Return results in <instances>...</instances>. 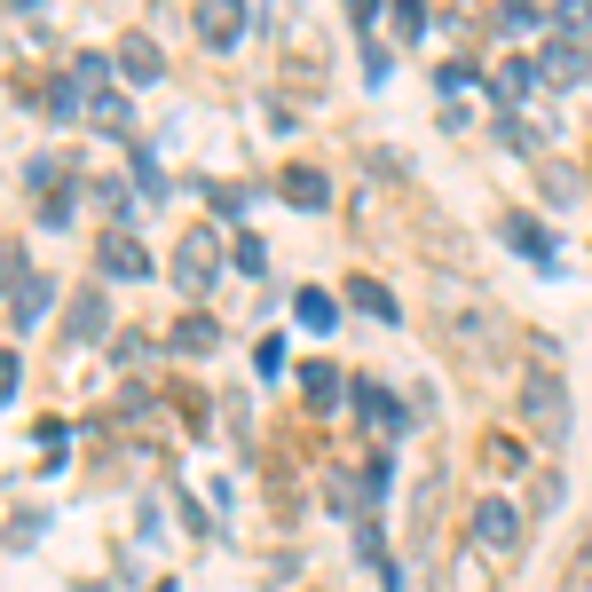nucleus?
I'll list each match as a JSON object with an SVG mask.
<instances>
[{"label": "nucleus", "instance_id": "f8f14e48", "mask_svg": "<svg viewBox=\"0 0 592 592\" xmlns=\"http://www.w3.org/2000/svg\"><path fill=\"white\" fill-rule=\"evenodd\" d=\"M119 71H127V79H135V88H150V79H158V71H166V63H158V48H150V40H142V32H135V40H119Z\"/></svg>", "mask_w": 592, "mask_h": 592}, {"label": "nucleus", "instance_id": "4468645a", "mask_svg": "<svg viewBox=\"0 0 592 592\" xmlns=\"http://www.w3.org/2000/svg\"><path fill=\"white\" fill-rule=\"evenodd\" d=\"M214 348H221V332H214L206 316H182V324H175V356H214Z\"/></svg>", "mask_w": 592, "mask_h": 592}, {"label": "nucleus", "instance_id": "6e6552de", "mask_svg": "<svg viewBox=\"0 0 592 592\" xmlns=\"http://www.w3.org/2000/svg\"><path fill=\"white\" fill-rule=\"evenodd\" d=\"M530 88H537V56H505V63L490 71V96H497L505 111H522V103H530Z\"/></svg>", "mask_w": 592, "mask_h": 592}, {"label": "nucleus", "instance_id": "aec40b11", "mask_svg": "<svg viewBox=\"0 0 592 592\" xmlns=\"http://www.w3.org/2000/svg\"><path fill=\"white\" fill-rule=\"evenodd\" d=\"M96 127H111V135H135V119H127V103H119V96H96Z\"/></svg>", "mask_w": 592, "mask_h": 592}, {"label": "nucleus", "instance_id": "1a4fd4ad", "mask_svg": "<svg viewBox=\"0 0 592 592\" xmlns=\"http://www.w3.org/2000/svg\"><path fill=\"white\" fill-rule=\"evenodd\" d=\"M285 198H293L300 214H324V206H332V182L316 175V166H285Z\"/></svg>", "mask_w": 592, "mask_h": 592}, {"label": "nucleus", "instance_id": "412c9836", "mask_svg": "<svg viewBox=\"0 0 592 592\" xmlns=\"http://www.w3.org/2000/svg\"><path fill=\"white\" fill-rule=\"evenodd\" d=\"M418 24H427V0H395V32L418 40Z\"/></svg>", "mask_w": 592, "mask_h": 592}, {"label": "nucleus", "instance_id": "a878e982", "mask_svg": "<svg viewBox=\"0 0 592 592\" xmlns=\"http://www.w3.org/2000/svg\"><path fill=\"white\" fill-rule=\"evenodd\" d=\"M158 592H175V584H158Z\"/></svg>", "mask_w": 592, "mask_h": 592}, {"label": "nucleus", "instance_id": "39448f33", "mask_svg": "<svg viewBox=\"0 0 592 592\" xmlns=\"http://www.w3.org/2000/svg\"><path fill=\"white\" fill-rule=\"evenodd\" d=\"M214 262H221V237H214V229H190V237L175 245V285L198 300V293L214 285Z\"/></svg>", "mask_w": 592, "mask_h": 592}, {"label": "nucleus", "instance_id": "9d476101", "mask_svg": "<svg viewBox=\"0 0 592 592\" xmlns=\"http://www.w3.org/2000/svg\"><path fill=\"white\" fill-rule=\"evenodd\" d=\"M505 245H514L522 262H553V237H545V221H530V214H505Z\"/></svg>", "mask_w": 592, "mask_h": 592}, {"label": "nucleus", "instance_id": "423d86ee", "mask_svg": "<svg viewBox=\"0 0 592 592\" xmlns=\"http://www.w3.org/2000/svg\"><path fill=\"white\" fill-rule=\"evenodd\" d=\"M474 545L514 553V545H522V514H514L505 497H474Z\"/></svg>", "mask_w": 592, "mask_h": 592}, {"label": "nucleus", "instance_id": "f3484780", "mask_svg": "<svg viewBox=\"0 0 592 592\" xmlns=\"http://www.w3.org/2000/svg\"><path fill=\"white\" fill-rule=\"evenodd\" d=\"M356 403H364V418H372L379 435H395V427H403V411H395V395H387V387H356Z\"/></svg>", "mask_w": 592, "mask_h": 592}, {"label": "nucleus", "instance_id": "4be33fe9", "mask_svg": "<svg viewBox=\"0 0 592 592\" xmlns=\"http://www.w3.org/2000/svg\"><path fill=\"white\" fill-rule=\"evenodd\" d=\"M466 88H482V79H474V71H466V63H443V96H451V103H458V96H466Z\"/></svg>", "mask_w": 592, "mask_h": 592}, {"label": "nucleus", "instance_id": "393cba45", "mask_svg": "<svg viewBox=\"0 0 592 592\" xmlns=\"http://www.w3.org/2000/svg\"><path fill=\"white\" fill-rule=\"evenodd\" d=\"M17 9H32V0H17Z\"/></svg>", "mask_w": 592, "mask_h": 592}, {"label": "nucleus", "instance_id": "2eb2a0df", "mask_svg": "<svg viewBox=\"0 0 592 592\" xmlns=\"http://www.w3.org/2000/svg\"><path fill=\"white\" fill-rule=\"evenodd\" d=\"M300 395L316 411H332V403H341V372H332V364H300Z\"/></svg>", "mask_w": 592, "mask_h": 592}, {"label": "nucleus", "instance_id": "20e7f679", "mask_svg": "<svg viewBox=\"0 0 592 592\" xmlns=\"http://www.w3.org/2000/svg\"><path fill=\"white\" fill-rule=\"evenodd\" d=\"M522 411H530V427L545 435V443H561L569 435V395H561V372H530V387H522Z\"/></svg>", "mask_w": 592, "mask_h": 592}, {"label": "nucleus", "instance_id": "dca6fc26", "mask_svg": "<svg viewBox=\"0 0 592 592\" xmlns=\"http://www.w3.org/2000/svg\"><path fill=\"white\" fill-rule=\"evenodd\" d=\"M293 316H300L308 332H332V316H341V308H332V293H316V285H300V293H293Z\"/></svg>", "mask_w": 592, "mask_h": 592}, {"label": "nucleus", "instance_id": "0eeeda50", "mask_svg": "<svg viewBox=\"0 0 592 592\" xmlns=\"http://www.w3.org/2000/svg\"><path fill=\"white\" fill-rule=\"evenodd\" d=\"M96 262H103V277H119V285H135V277H150V253L127 237V229H111L103 245H96Z\"/></svg>", "mask_w": 592, "mask_h": 592}, {"label": "nucleus", "instance_id": "ddd939ff", "mask_svg": "<svg viewBox=\"0 0 592 592\" xmlns=\"http://www.w3.org/2000/svg\"><path fill=\"white\" fill-rule=\"evenodd\" d=\"M348 300H356L364 316H379V324H395V316H403V308H395V293H387L379 277H356V285H348Z\"/></svg>", "mask_w": 592, "mask_h": 592}, {"label": "nucleus", "instance_id": "a211bd4d", "mask_svg": "<svg viewBox=\"0 0 592 592\" xmlns=\"http://www.w3.org/2000/svg\"><path fill=\"white\" fill-rule=\"evenodd\" d=\"M111 324V308H103V293H79V308H71V341H96V332Z\"/></svg>", "mask_w": 592, "mask_h": 592}, {"label": "nucleus", "instance_id": "6ab92c4d", "mask_svg": "<svg viewBox=\"0 0 592 592\" xmlns=\"http://www.w3.org/2000/svg\"><path fill=\"white\" fill-rule=\"evenodd\" d=\"M135 190H142V198H166V175H158V158H150L142 142H135Z\"/></svg>", "mask_w": 592, "mask_h": 592}, {"label": "nucleus", "instance_id": "7ed1b4c3", "mask_svg": "<svg viewBox=\"0 0 592 592\" xmlns=\"http://www.w3.org/2000/svg\"><path fill=\"white\" fill-rule=\"evenodd\" d=\"M96 79H103V56H79L48 88V119H96Z\"/></svg>", "mask_w": 592, "mask_h": 592}, {"label": "nucleus", "instance_id": "9b49d317", "mask_svg": "<svg viewBox=\"0 0 592 592\" xmlns=\"http://www.w3.org/2000/svg\"><path fill=\"white\" fill-rule=\"evenodd\" d=\"M237 24H245L237 0H206V9H198V32H206L214 48H229V40H237Z\"/></svg>", "mask_w": 592, "mask_h": 592}, {"label": "nucleus", "instance_id": "5701e85b", "mask_svg": "<svg viewBox=\"0 0 592 592\" xmlns=\"http://www.w3.org/2000/svg\"><path fill=\"white\" fill-rule=\"evenodd\" d=\"M206 198H214V214H245V190H221V182H206Z\"/></svg>", "mask_w": 592, "mask_h": 592}, {"label": "nucleus", "instance_id": "f03ea898", "mask_svg": "<svg viewBox=\"0 0 592 592\" xmlns=\"http://www.w3.org/2000/svg\"><path fill=\"white\" fill-rule=\"evenodd\" d=\"M48 316V277L24 262V245H9V332H32Z\"/></svg>", "mask_w": 592, "mask_h": 592}, {"label": "nucleus", "instance_id": "f257e3e1", "mask_svg": "<svg viewBox=\"0 0 592 592\" xmlns=\"http://www.w3.org/2000/svg\"><path fill=\"white\" fill-rule=\"evenodd\" d=\"M537 79L545 88H584L592 79V40L584 32H545L537 40Z\"/></svg>", "mask_w": 592, "mask_h": 592}, {"label": "nucleus", "instance_id": "b1692460", "mask_svg": "<svg viewBox=\"0 0 592 592\" xmlns=\"http://www.w3.org/2000/svg\"><path fill=\"white\" fill-rule=\"evenodd\" d=\"M561 17H569V24H584V17H592V0H561Z\"/></svg>", "mask_w": 592, "mask_h": 592}]
</instances>
